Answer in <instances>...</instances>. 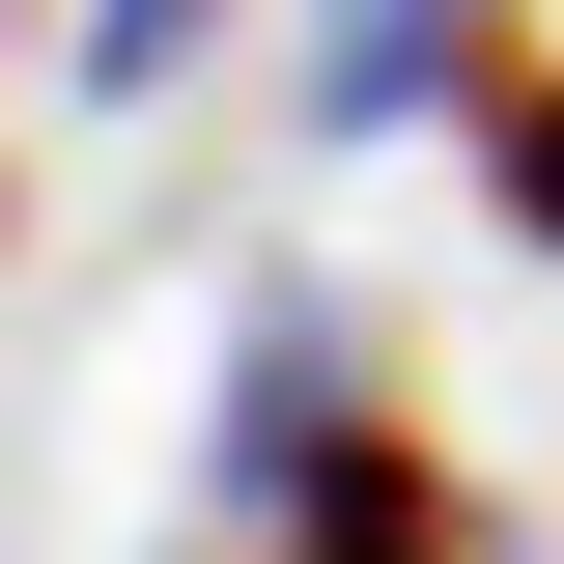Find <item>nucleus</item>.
<instances>
[{
  "label": "nucleus",
  "mask_w": 564,
  "mask_h": 564,
  "mask_svg": "<svg viewBox=\"0 0 564 564\" xmlns=\"http://www.w3.org/2000/svg\"><path fill=\"white\" fill-rule=\"evenodd\" d=\"M339 395H367V339L311 311V282H254V339H226V508H254V536H282L311 480H339V452H367Z\"/></svg>",
  "instance_id": "1"
},
{
  "label": "nucleus",
  "mask_w": 564,
  "mask_h": 564,
  "mask_svg": "<svg viewBox=\"0 0 564 564\" xmlns=\"http://www.w3.org/2000/svg\"><path fill=\"white\" fill-rule=\"evenodd\" d=\"M282 564H480V508H452V480H423V452H395V423H367L339 480L282 508Z\"/></svg>",
  "instance_id": "3"
},
{
  "label": "nucleus",
  "mask_w": 564,
  "mask_h": 564,
  "mask_svg": "<svg viewBox=\"0 0 564 564\" xmlns=\"http://www.w3.org/2000/svg\"><path fill=\"white\" fill-rule=\"evenodd\" d=\"M480 198H508V254H564V57L480 85Z\"/></svg>",
  "instance_id": "4"
},
{
  "label": "nucleus",
  "mask_w": 564,
  "mask_h": 564,
  "mask_svg": "<svg viewBox=\"0 0 564 564\" xmlns=\"http://www.w3.org/2000/svg\"><path fill=\"white\" fill-rule=\"evenodd\" d=\"M452 113V0H311V141H395Z\"/></svg>",
  "instance_id": "2"
},
{
  "label": "nucleus",
  "mask_w": 564,
  "mask_h": 564,
  "mask_svg": "<svg viewBox=\"0 0 564 564\" xmlns=\"http://www.w3.org/2000/svg\"><path fill=\"white\" fill-rule=\"evenodd\" d=\"M198 29H226V0H85V29H57V85H85V113H141V85L198 57Z\"/></svg>",
  "instance_id": "5"
}]
</instances>
